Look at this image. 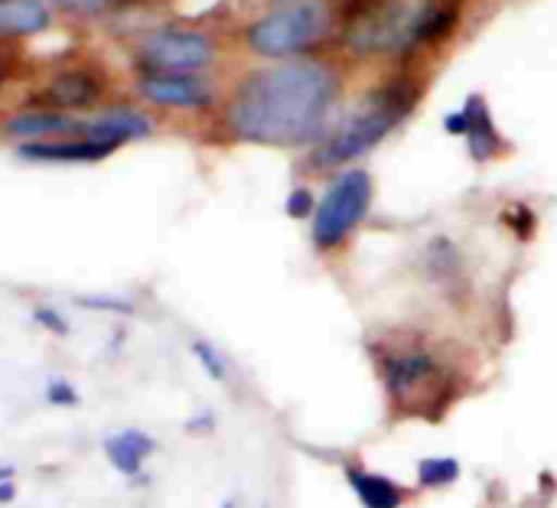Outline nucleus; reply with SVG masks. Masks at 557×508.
Masks as SVG:
<instances>
[{
  "label": "nucleus",
  "instance_id": "nucleus-1",
  "mask_svg": "<svg viewBox=\"0 0 557 508\" xmlns=\"http://www.w3.org/2000/svg\"><path fill=\"white\" fill-rule=\"evenodd\" d=\"M339 75L326 62L294 59L248 72L228 95L222 124L232 140L258 147H307L326 131Z\"/></svg>",
  "mask_w": 557,
  "mask_h": 508
},
{
  "label": "nucleus",
  "instance_id": "nucleus-2",
  "mask_svg": "<svg viewBox=\"0 0 557 508\" xmlns=\"http://www.w3.org/2000/svg\"><path fill=\"white\" fill-rule=\"evenodd\" d=\"M372 365L382 379L388 408L401 418H444L460 398L457 362L421 333L382 336L372 346Z\"/></svg>",
  "mask_w": 557,
  "mask_h": 508
},
{
  "label": "nucleus",
  "instance_id": "nucleus-3",
  "mask_svg": "<svg viewBox=\"0 0 557 508\" xmlns=\"http://www.w3.org/2000/svg\"><path fill=\"white\" fill-rule=\"evenodd\" d=\"M457 16L454 0H372L346 23V46L362 55H398L444 39Z\"/></svg>",
  "mask_w": 557,
  "mask_h": 508
},
{
  "label": "nucleus",
  "instance_id": "nucleus-4",
  "mask_svg": "<svg viewBox=\"0 0 557 508\" xmlns=\"http://www.w3.org/2000/svg\"><path fill=\"white\" fill-rule=\"evenodd\" d=\"M418 82L395 78L372 91L320 147L313 150L317 166H349L352 160L366 157L372 147H379L418 104Z\"/></svg>",
  "mask_w": 557,
  "mask_h": 508
},
{
  "label": "nucleus",
  "instance_id": "nucleus-5",
  "mask_svg": "<svg viewBox=\"0 0 557 508\" xmlns=\"http://www.w3.org/2000/svg\"><path fill=\"white\" fill-rule=\"evenodd\" d=\"M336 13L330 0H271V7L245 26V49L258 59L294 62L330 39Z\"/></svg>",
  "mask_w": 557,
  "mask_h": 508
},
{
  "label": "nucleus",
  "instance_id": "nucleus-6",
  "mask_svg": "<svg viewBox=\"0 0 557 508\" xmlns=\"http://www.w3.org/2000/svg\"><path fill=\"white\" fill-rule=\"evenodd\" d=\"M131 42L134 75H206L219 59V42L186 23L147 26Z\"/></svg>",
  "mask_w": 557,
  "mask_h": 508
},
{
  "label": "nucleus",
  "instance_id": "nucleus-7",
  "mask_svg": "<svg viewBox=\"0 0 557 508\" xmlns=\"http://www.w3.org/2000/svg\"><path fill=\"white\" fill-rule=\"evenodd\" d=\"M372 176L359 166H346L326 193L317 199L313 219H310V235L320 251H336L369 215L372 209Z\"/></svg>",
  "mask_w": 557,
  "mask_h": 508
},
{
  "label": "nucleus",
  "instance_id": "nucleus-8",
  "mask_svg": "<svg viewBox=\"0 0 557 508\" xmlns=\"http://www.w3.org/2000/svg\"><path fill=\"white\" fill-rule=\"evenodd\" d=\"M108 104V78L88 65H69L52 72L29 108H46L59 114H91Z\"/></svg>",
  "mask_w": 557,
  "mask_h": 508
},
{
  "label": "nucleus",
  "instance_id": "nucleus-9",
  "mask_svg": "<svg viewBox=\"0 0 557 508\" xmlns=\"http://www.w3.org/2000/svg\"><path fill=\"white\" fill-rule=\"evenodd\" d=\"M134 95L160 111H206L215 104V88L206 75H134Z\"/></svg>",
  "mask_w": 557,
  "mask_h": 508
},
{
  "label": "nucleus",
  "instance_id": "nucleus-10",
  "mask_svg": "<svg viewBox=\"0 0 557 508\" xmlns=\"http://www.w3.org/2000/svg\"><path fill=\"white\" fill-rule=\"evenodd\" d=\"M444 127H447V134H460L467 140L473 160H480V163H486V160H493V157H499L506 150V140L496 131V121H493V114H490V108H486V101L480 95H473L460 111L447 114Z\"/></svg>",
  "mask_w": 557,
  "mask_h": 508
},
{
  "label": "nucleus",
  "instance_id": "nucleus-11",
  "mask_svg": "<svg viewBox=\"0 0 557 508\" xmlns=\"http://www.w3.org/2000/svg\"><path fill=\"white\" fill-rule=\"evenodd\" d=\"M111 153L114 147L91 137H55V140H36L16 147V157L26 163H98Z\"/></svg>",
  "mask_w": 557,
  "mask_h": 508
},
{
  "label": "nucleus",
  "instance_id": "nucleus-12",
  "mask_svg": "<svg viewBox=\"0 0 557 508\" xmlns=\"http://www.w3.org/2000/svg\"><path fill=\"white\" fill-rule=\"evenodd\" d=\"M55 13L42 0H0V42L36 39L52 29Z\"/></svg>",
  "mask_w": 557,
  "mask_h": 508
},
{
  "label": "nucleus",
  "instance_id": "nucleus-13",
  "mask_svg": "<svg viewBox=\"0 0 557 508\" xmlns=\"http://www.w3.org/2000/svg\"><path fill=\"white\" fill-rule=\"evenodd\" d=\"M101 450H104V457H108L114 473H121L124 480H134V476L144 473L147 457L157 454V441L147 431H140V428H124V431L104 437Z\"/></svg>",
  "mask_w": 557,
  "mask_h": 508
},
{
  "label": "nucleus",
  "instance_id": "nucleus-14",
  "mask_svg": "<svg viewBox=\"0 0 557 508\" xmlns=\"http://www.w3.org/2000/svg\"><path fill=\"white\" fill-rule=\"evenodd\" d=\"M346 480H349V490L356 493L362 508L405 506V490L395 480L382 476V473H372V470H362V467H346Z\"/></svg>",
  "mask_w": 557,
  "mask_h": 508
},
{
  "label": "nucleus",
  "instance_id": "nucleus-15",
  "mask_svg": "<svg viewBox=\"0 0 557 508\" xmlns=\"http://www.w3.org/2000/svg\"><path fill=\"white\" fill-rule=\"evenodd\" d=\"M460 480L457 457H428L418 463V486L421 490H447Z\"/></svg>",
  "mask_w": 557,
  "mask_h": 508
},
{
  "label": "nucleus",
  "instance_id": "nucleus-16",
  "mask_svg": "<svg viewBox=\"0 0 557 508\" xmlns=\"http://www.w3.org/2000/svg\"><path fill=\"white\" fill-rule=\"evenodd\" d=\"M189 352H193V359L199 362V369H202L212 382H219V385L228 382V362H225V356H222L212 343L193 339V343H189Z\"/></svg>",
  "mask_w": 557,
  "mask_h": 508
},
{
  "label": "nucleus",
  "instance_id": "nucleus-17",
  "mask_svg": "<svg viewBox=\"0 0 557 508\" xmlns=\"http://www.w3.org/2000/svg\"><path fill=\"white\" fill-rule=\"evenodd\" d=\"M52 13H62V16H72V20H95V16H104L111 13V7L117 0H42Z\"/></svg>",
  "mask_w": 557,
  "mask_h": 508
},
{
  "label": "nucleus",
  "instance_id": "nucleus-18",
  "mask_svg": "<svg viewBox=\"0 0 557 508\" xmlns=\"http://www.w3.org/2000/svg\"><path fill=\"white\" fill-rule=\"evenodd\" d=\"M42 398H46V405L49 408H62V411H69V408H78L82 405V395H78V388L69 382V379H49L46 385H42Z\"/></svg>",
  "mask_w": 557,
  "mask_h": 508
},
{
  "label": "nucleus",
  "instance_id": "nucleus-19",
  "mask_svg": "<svg viewBox=\"0 0 557 508\" xmlns=\"http://www.w3.org/2000/svg\"><path fill=\"white\" fill-rule=\"evenodd\" d=\"M75 303L82 310H95V313H111V317H134L137 307L131 300L121 297H75Z\"/></svg>",
  "mask_w": 557,
  "mask_h": 508
},
{
  "label": "nucleus",
  "instance_id": "nucleus-20",
  "mask_svg": "<svg viewBox=\"0 0 557 508\" xmlns=\"http://www.w3.org/2000/svg\"><path fill=\"white\" fill-rule=\"evenodd\" d=\"M33 323H36L39 330H46L49 336H59V339H65V336L72 333L69 320H65L55 307H49V303H36V307H33Z\"/></svg>",
  "mask_w": 557,
  "mask_h": 508
},
{
  "label": "nucleus",
  "instance_id": "nucleus-21",
  "mask_svg": "<svg viewBox=\"0 0 557 508\" xmlns=\"http://www.w3.org/2000/svg\"><path fill=\"white\" fill-rule=\"evenodd\" d=\"M313 209H317V199H313V193L310 189H294L290 196H287V215L290 219H313Z\"/></svg>",
  "mask_w": 557,
  "mask_h": 508
},
{
  "label": "nucleus",
  "instance_id": "nucleus-22",
  "mask_svg": "<svg viewBox=\"0 0 557 508\" xmlns=\"http://www.w3.org/2000/svg\"><path fill=\"white\" fill-rule=\"evenodd\" d=\"M212 431H215V414L212 411H199V414H193L186 421V434H193V437H209Z\"/></svg>",
  "mask_w": 557,
  "mask_h": 508
},
{
  "label": "nucleus",
  "instance_id": "nucleus-23",
  "mask_svg": "<svg viewBox=\"0 0 557 508\" xmlns=\"http://www.w3.org/2000/svg\"><path fill=\"white\" fill-rule=\"evenodd\" d=\"M16 480H10V483H0V506H13L16 503Z\"/></svg>",
  "mask_w": 557,
  "mask_h": 508
},
{
  "label": "nucleus",
  "instance_id": "nucleus-24",
  "mask_svg": "<svg viewBox=\"0 0 557 508\" xmlns=\"http://www.w3.org/2000/svg\"><path fill=\"white\" fill-rule=\"evenodd\" d=\"M10 480H16V470L10 463H0V483H10Z\"/></svg>",
  "mask_w": 557,
  "mask_h": 508
},
{
  "label": "nucleus",
  "instance_id": "nucleus-25",
  "mask_svg": "<svg viewBox=\"0 0 557 508\" xmlns=\"http://www.w3.org/2000/svg\"><path fill=\"white\" fill-rule=\"evenodd\" d=\"M3 85H7V69H3V62H0V91H3Z\"/></svg>",
  "mask_w": 557,
  "mask_h": 508
},
{
  "label": "nucleus",
  "instance_id": "nucleus-26",
  "mask_svg": "<svg viewBox=\"0 0 557 508\" xmlns=\"http://www.w3.org/2000/svg\"><path fill=\"white\" fill-rule=\"evenodd\" d=\"M219 508H235V503H232V499H228V503H222V506Z\"/></svg>",
  "mask_w": 557,
  "mask_h": 508
}]
</instances>
